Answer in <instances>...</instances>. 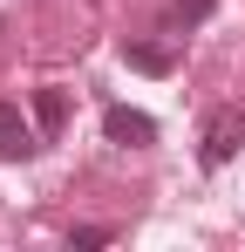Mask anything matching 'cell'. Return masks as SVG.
Segmentation results:
<instances>
[{
	"instance_id": "obj_3",
	"label": "cell",
	"mask_w": 245,
	"mask_h": 252,
	"mask_svg": "<svg viewBox=\"0 0 245 252\" xmlns=\"http://www.w3.org/2000/svg\"><path fill=\"white\" fill-rule=\"evenodd\" d=\"M21 157H34V129L21 116V102H0V164H21Z\"/></svg>"
},
{
	"instance_id": "obj_5",
	"label": "cell",
	"mask_w": 245,
	"mask_h": 252,
	"mask_svg": "<svg viewBox=\"0 0 245 252\" xmlns=\"http://www.w3.org/2000/svg\"><path fill=\"white\" fill-rule=\"evenodd\" d=\"M122 62H129V68H143V75H170V68H177V55L157 48V41H122Z\"/></svg>"
},
{
	"instance_id": "obj_1",
	"label": "cell",
	"mask_w": 245,
	"mask_h": 252,
	"mask_svg": "<svg viewBox=\"0 0 245 252\" xmlns=\"http://www.w3.org/2000/svg\"><path fill=\"white\" fill-rule=\"evenodd\" d=\"M239 143H245V109H218V116L204 123V143H198L204 170H225L232 157H239Z\"/></svg>"
},
{
	"instance_id": "obj_6",
	"label": "cell",
	"mask_w": 245,
	"mask_h": 252,
	"mask_svg": "<svg viewBox=\"0 0 245 252\" xmlns=\"http://www.w3.org/2000/svg\"><path fill=\"white\" fill-rule=\"evenodd\" d=\"M109 239H116V225H75V232H68L75 252H95V246H109Z\"/></svg>"
},
{
	"instance_id": "obj_4",
	"label": "cell",
	"mask_w": 245,
	"mask_h": 252,
	"mask_svg": "<svg viewBox=\"0 0 245 252\" xmlns=\"http://www.w3.org/2000/svg\"><path fill=\"white\" fill-rule=\"evenodd\" d=\"M34 123H41V136H61V123H68V89H34Z\"/></svg>"
},
{
	"instance_id": "obj_2",
	"label": "cell",
	"mask_w": 245,
	"mask_h": 252,
	"mask_svg": "<svg viewBox=\"0 0 245 252\" xmlns=\"http://www.w3.org/2000/svg\"><path fill=\"white\" fill-rule=\"evenodd\" d=\"M102 129H109V143H122V150H150V143H157V123H150L143 109H122V102L102 116Z\"/></svg>"
},
{
	"instance_id": "obj_7",
	"label": "cell",
	"mask_w": 245,
	"mask_h": 252,
	"mask_svg": "<svg viewBox=\"0 0 245 252\" xmlns=\"http://www.w3.org/2000/svg\"><path fill=\"white\" fill-rule=\"evenodd\" d=\"M211 14V0H177V21H204Z\"/></svg>"
}]
</instances>
